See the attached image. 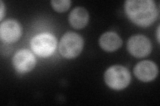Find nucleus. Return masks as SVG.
Segmentation results:
<instances>
[{
  "instance_id": "11",
  "label": "nucleus",
  "mask_w": 160,
  "mask_h": 106,
  "mask_svg": "<svg viewBox=\"0 0 160 106\" xmlns=\"http://www.w3.org/2000/svg\"><path fill=\"white\" fill-rule=\"evenodd\" d=\"M71 1L69 0H53L51 2L53 9L57 12H64L70 7Z\"/></svg>"
},
{
  "instance_id": "10",
  "label": "nucleus",
  "mask_w": 160,
  "mask_h": 106,
  "mask_svg": "<svg viewBox=\"0 0 160 106\" xmlns=\"http://www.w3.org/2000/svg\"><path fill=\"white\" fill-rule=\"evenodd\" d=\"M89 21V13L82 7L74 8L69 16V21L75 29H82L86 26Z\"/></svg>"
},
{
  "instance_id": "7",
  "label": "nucleus",
  "mask_w": 160,
  "mask_h": 106,
  "mask_svg": "<svg viewBox=\"0 0 160 106\" xmlns=\"http://www.w3.org/2000/svg\"><path fill=\"white\" fill-rule=\"evenodd\" d=\"M22 27L13 19H8L0 25V37L2 41L7 43L17 41L22 35Z\"/></svg>"
},
{
  "instance_id": "3",
  "label": "nucleus",
  "mask_w": 160,
  "mask_h": 106,
  "mask_svg": "<svg viewBox=\"0 0 160 106\" xmlns=\"http://www.w3.org/2000/svg\"><path fill=\"white\" fill-rule=\"evenodd\" d=\"M83 48V40L79 35L68 32L62 37L59 44V50L62 56L66 58H73L81 53Z\"/></svg>"
},
{
  "instance_id": "9",
  "label": "nucleus",
  "mask_w": 160,
  "mask_h": 106,
  "mask_svg": "<svg viewBox=\"0 0 160 106\" xmlns=\"http://www.w3.org/2000/svg\"><path fill=\"white\" fill-rule=\"evenodd\" d=\"M100 47L108 52H113L121 47L122 40L119 35L114 32L103 33L99 40Z\"/></svg>"
},
{
  "instance_id": "4",
  "label": "nucleus",
  "mask_w": 160,
  "mask_h": 106,
  "mask_svg": "<svg viewBox=\"0 0 160 106\" xmlns=\"http://www.w3.org/2000/svg\"><path fill=\"white\" fill-rule=\"evenodd\" d=\"M56 39L52 34L38 35L31 41V47L33 51L41 57H48L52 55L56 50Z\"/></svg>"
},
{
  "instance_id": "2",
  "label": "nucleus",
  "mask_w": 160,
  "mask_h": 106,
  "mask_svg": "<svg viewBox=\"0 0 160 106\" xmlns=\"http://www.w3.org/2000/svg\"><path fill=\"white\" fill-rule=\"evenodd\" d=\"M104 80L110 88L121 90L129 84L131 75L129 70L123 66L114 65L109 67L105 72Z\"/></svg>"
},
{
  "instance_id": "1",
  "label": "nucleus",
  "mask_w": 160,
  "mask_h": 106,
  "mask_svg": "<svg viewBox=\"0 0 160 106\" xmlns=\"http://www.w3.org/2000/svg\"><path fill=\"white\" fill-rule=\"evenodd\" d=\"M124 8L128 18L143 27L151 25L158 16L156 3L152 0H128Z\"/></svg>"
},
{
  "instance_id": "13",
  "label": "nucleus",
  "mask_w": 160,
  "mask_h": 106,
  "mask_svg": "<svg viewBox=\"0 0 160 106\" xmlns=\"http://www.w3.org/2000/svg\"><path fill=\"white\" fill-rule=\"evenodd\" d=\"M158 41H159V28H158Z\"/></svg>"
},
{
  "instance_id": "6",
  "label": "nucleus",
  "mask_w": 160,
  "mask_h": 106,
  "mask_svg": "<svg viewBox=\"0 0 160 106\" xmlns=\"http://www.w3.org/2000/svg\"><path fill=\"white\" fill-rule=\"evenodd\" d=\"M36 64V58L31 51L27 49L20 50L14 55L13 65L19 73H27L34 68Z\"/></svg>"
},
{
  "instance_id": "5",
  "label": "nucleus",
  "mask_w": 160,
  "mask_h": 106,
  "mask_svg": "<svg viewBox=\"0 0 160 106\" xmlns=\"http://www.w3.org/2000/svg\"><path fill=\"white\" fill-rule=\"evenodd\" d=\"M128 50L132 56L137 58L147 57L152 51L151 41L142 35H134L128 40Z\"/></svg>"
},
{
  "instance_id": "12",
  "label": "nucleus",
  "mask_w": 160,
  "mask_h": 106,
  "mask_svg": "<svg viewBox=\"0 0 160 106\" xmlns=\"http://www.w3.org/2000/svg\"><path fill=\"white\" fill-rule=\"evenodd\" d=\"M0 5H1V20H2L3 17V15H4V5L2 1L0 2Z\"/></svg>"
},
{
  "instance_id": "8",
  "label": "nucleus",
  "mask_w": 160,
  "mask_h": 106,
  "mask_svg": "<svg viewBox=\"0 0 160 106\" xmlns=\"http://www.w3.org/2000/svg\"><path fill=\"white\" fill-rule=\"evenodd\" d=\"M134 74L142 82L152 81L158 74L156 64L150 60H143L137 64L134 68Z\"/></svg>"
}]
</instances>
